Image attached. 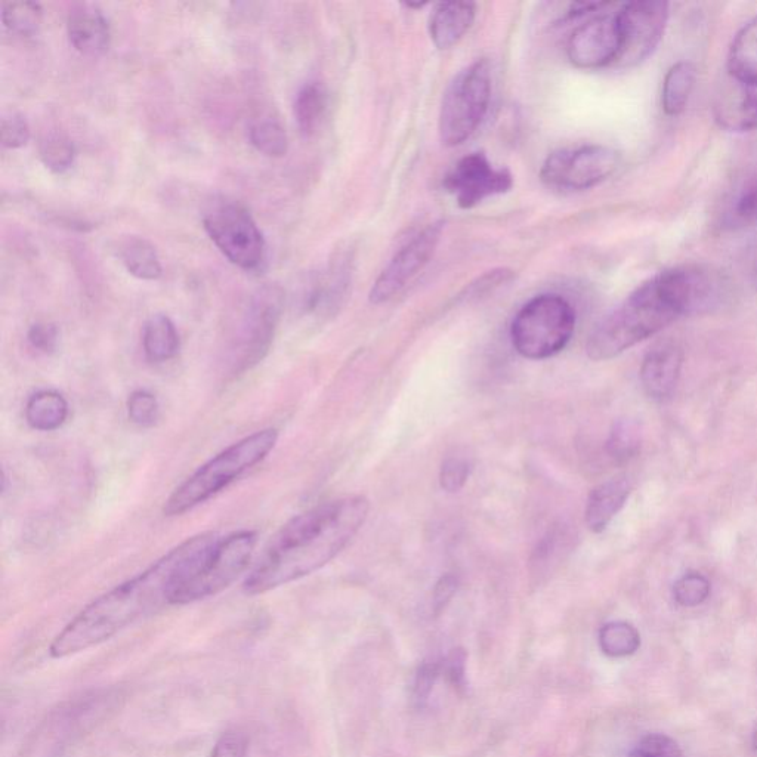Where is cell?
<instances>
[{"mask_svg": "<svg viewBox=\"0 0 757 757\" xmlns=\"http://www.w3.org/2000/svg\"><path fill=\"white\" fill-rule=\"evenodd\" d=\"M219 540L212 531L190 537L138 576L86 605L58 633L49 654L66 658L97 647L163 605H171L173 589L205 564Z\"/></svg>", "mask_w": 757, "mask_h": 757, "instance_id": "1", "label": "cell"}, {"mask_svg": "<svg viewBox=\"0 0 757 757\" xmlns=\"http://www.w3.org/2000/svg\"><path fill=\"white\" fill-rule=\"evenodd\" d=\"M721 295V278L706 268L684 265L661 271L595 327L587 339V355L593 361L611 360L682 315L710 310Z\"/></svg>", "mask_w": 757, "mask_h": 757, "instance_id": "2", "label": "cell"}, {"mask_svg": "<svg viewBox=\"0 0 757 757\" xmlns=\"http://www.w3.org/2000/svg\"><path fill=\"white\" fill-rule=\"evenodd\" d=\"M370 502L348 496L321 503L283 525L244 580L255 596L304 579L329 564L363 528Z\"/></svg>", "mask_w": 757, "mask_h": 757, "instance_id": "3", "label": "cell"}, {"mask_svg": "<svg viewBox=\"0 0 757 757\" xmlns=\"http://www.w3.org/2000/svg\"><path fill=\"white\" fill-rule=\"evenodd\" d=\"M278 441L277 429L268 428L243 438L200 466L166 500L163 514L179 517L227 488L244 472L267 459Z\"/></svg>", "mask_w": 757, "mask_h": 757, "instance_id": "4", "label": "cell"}, {"mask_svg": "<svg viewBox=\"0 0 757 757\" xmlns=\"http://www.w3.org/2000/svg\"><path fill=\"white\" fill-rule=\"evenodd\" d=\"M122 700V691L117 688L97 689L71 698L40 723L23 757H60L110 718Z\"/></svg>", "mask_w": 757, "mask_h": 757, "instance_id": "5", "label": "cell"}, {"mask_svg": "<svg viewBox=\"0 0 757 757\" xmlns=\"http://www.w3.org/2000/svg\"><path fill=\"white\" fill-rule=\"evenodd\" d=\"M283 310L284 292L277 284L259 287L241 304L228 336L227 366L231 376L243 375L267 357Z\"/></svg>", "mask_w": 757, "mask_h": 757, "instance_id": "6", "label": "cell"}, {"mask_svg": "<svg viewBox=\"0 0 757 757\" xmlns=\"http://www.w3.org/2000/svg\"><path fill=\"white\" fill-rule=\"evenodd\" d=\"M576 311L559 295H540L528 301L512 321V345L528 360L555 357L573 338Z\"/></svg>", "mask_w": 757, "mask_h": 757, "instance_id": "7", "label": "cell"}, {"mask_svg": "<svg viewBox=\"0 0 757 757\" xmlns=\"http://www.w3.org/2000/svg\"><path fill=\"white\" fill-rule=\"evenodd\" d=\"M491 101V69L480 60L460 71L444 94L440 111V138L456 147L480 128Z\"/></svg>", "mask_w": 757, "mask_h": 757, "instance_id": "8", "label": "cell"}, {"mask_svg": "<svg viewBox=\"0 0 757 757\" xmlns=\"http://www.w3.org/2000/svg\"><path fill=\"white\" fill-rule=\"evenodd\" d=\"M258 534L243 530L221 539L205 564L173 589L171 605H187L218 595L247 570Z\"/></svg>", "mask_w": 757, "mask_h": 757, "instance_id": "9", "label": "cell"}, {"mask_svg": "<svg viewBox=\"0 0 757 757\" xmlns=\"http://www.w3.org/2000/svg\"><path fill=\"white\" fill-rule=\"evenodd\" d=\"M203 227L222 255L241 270L255 271L267 259V243L246 207L218 202L206 210Z\"/></svg>", "mask_w": 757, "mask_h": 757, "instance_id": "10", "label": "cell"}, {"mask_svg": "<svg viewBox=\"0 0 757 757\" xmlns=\"http://www.w3.org/2000/svg\"><path fill=\"white\" fill-rule=\"evenodd\" d=\"M620 165V154L607 145H583L549 154L540 178L559 190H589L610 178Z\"/></svg>", "mask_w": 757, "mask_h": 757, "instance_id": "11", "label": "cell"}, {"mask_svg": "<svg viewBox=\"0 0 757 757\" xmlns=\"http://www.w3.org/2000/svg\"><path fill=\"white\" fill-rule=\"evenodd\" d=\"M620 23L621 51L616 67L626 69L644 63L654 54L663 39L669 18V3L661 0H639L621 6L617 12Z\"/></svg>", "mask_w": 757, "mask_h": 757, "instance_id": "12", "label": "cell"}, {"mask_svg": "<svg viewBox=\"0 0 757 757\" xmlns=\"http://www.w3.org/2000/svg\"><path fill=\"white\" fill-rule=\"evenodd\" d=\"M512 185L511 172L494 168L484 153L463 157L444 179V187L462 209H472L488 197L508 193Z\"/></svg>", "mask_w": 757, "mask_h": 757, "instance_id": "13", "label": "cell"}, {"mask_svg": "<svg viewBox=\"0 0 757 757\" xmlns=\"http://www.w3.org/2000/svg\"><path fill=\"white\" fill-rule=\"evenodd\" d=\"M443 222L431 224L417 234L389 262L370 290V302L385 304L397 296L431 261L440 243Z\"/></svg>", "mask_w": 757, "mask_h": 757, "instance_id": "14", "label": "cell"}, {"mask_svg": "<svg viewBox=\"0 0 757 757\" xmlns=\"http://www.w3.org/2000/svg\"><path fill=\"white\" fill-rule=\"evenodd\" d=\"M621 51L619 17L602 14L574 30L568 40V58L577 69L596 70L614 66Z\"/></svg>", "mask_w": 757, "mask_h": 757, "instance_id": "15", "label": "cell"}, {"mask_svg": "<svg viewBox=\"0 0 757 757\" xmlns=\"http://www.w3.org/2000/svg\"><path fill=\"white\" fill-rule=\"evenodd\" d=\"M713 114L721 128L735 134L757 129V92L728 77L719 85L713 100Z\"/></svg>", "mask_w": 757, "mask_h": 757, "instance_id": "16", "label": "cell"}, {"mask_svg": "<svg viewBox=\"0 0 757 757\" xmlns=\"http://www.w3.org/2000/svg\"><path fill=\"white\" fill-rule=\"evenodd\" d=\"M682 349L673 342L655 345L641 367V382L648 397L663 401L675 391L681 375Z\"/></svg>", "mask_w": 757, "mask_h": 757, "instance_id": "17", "label": "cell"}, {"mask_svg": "<svg viewBox=\"0 0 757 757\" xmlns=\"http://www.w3.org/2000/svg\"><path fill=\"white\" fill-rule=\"evenodd\" d=\"M67 33L73 48L86 57L103 55L110 46V24L103 11L94 5H77L71 9Z\"/></svg>", "mask_w": 757, "mask_h": 757, "instance_id": "18", "label": "cell"}, {"mask_svg": "<svg viewBox=\"0 0 757 757\" xmlns=\"http://www.w3.org/2000/svg\"><path fill=\"white\" fill-rule=\"evenodd\" d=\"M632 491V484L626 475L599 484L587 497L585 521L593 533H602L613 518L623 508Z\"/></svg>", "mask_w": 757, "mask_h": 757, "instance_id": "19", "label": "cell"}, {"mask_svg": "<svg viewBox=\"0 0 757 757\" xmlns=\"http://www.w3.org/2000/svg\"><path fill=\"white\" fill-rule=\"evenodd\" d=\"M477 15L474 3H440L431 15L429 33L438 49H448L459 43L471 29Z\"/></svg>", "mask_w": 757, "mask_h": 757, "instance_id": "20", "label": "cell"}, {"mask_svg": "<svg viewBox=\"0 0 757 757\" xmlns=\"http://www.w3.org/2000/svg\"><path fill=\"white\" fill-rule=\"evenodd\" d=\"M726 67L729 77L757 89V15L732 40Z\"/></svg>", "mask_w": 757, "mask_h": 757, "instance_id": "21", "label": "cell"}, {"mask_svg": "<svg viewBox=\"0 0 757 757\" xmlns=\"http://www.w3.org/2000/svg\"><path fill=\"white\" fill-rule=\"evenodd\" d=\"M117 256L128 273L139 280H159L163 274L162 262L156 247L144 237H123L117 243Z\"/></svg>", "mask_w": 757, "mask_h": 757, "instance_id": "22", "label": "cell"}, {"mask_svg": "<svg viewBox=\"0 0 757 757\" xmlns=\"http://www.w3.org/2000/svg\"><path fill=\"white\" fill-rule=\"evenodd\" d=\"M142 348L151 363H166L178 355L181 348L178 330L168 315L156 314L142 330Z\"/></svg>", "mask_w": 757, "mask_h": 757, "instance_id": "23", "label": "cell"}, {"mask_svg": "<svg viewBox=\"0 0 757 757\" xmlns=\"http://www.w3.org/2000/svg\"><path fill=\"white\" fill-rule=\"evenodd\" d=\"M70 407L64 395L52 389L37 391L26 404V420L40 432L57 431L66 423Z\"/></svg>", "mask_w": 757, "mask_h": 757, "instance_id": "24", "label": "cell"}, {"mask_svg": "<svg viewBox=\"0 0 757 757\" xmlns=\"http://www.w3.org/2000/svg\"><path fill=\"white\" fill-rule=\"evenodd\" d=\"M697 82V69L689 61H679L670 67L663 80L661 104L667 116L684 113Z\"/></svg>", "mask_w": 757, "mask_h": 757, "instance_id": "25", "label": "cell"}, {"mask_svg": "<svg viewBox=\"0 0 757 757\" xmlns=\"http://www.w3.org/2000/svg\"><path fill=\"white\" fill-rule=\"evenodd\" d=\"M723 227L729 230H744L757 225V169L750 172L735 188L729 199Z\"/></svg>", "mask_w": 757, "mask_h": 757, "instance_id": "26", "label": "cell"}, {"mask_svg": "<svg viewBox=\"0 0 757 757\" xmlns=\"http://www.w3.org/2000/svg\"><path fill=\"white\" fill-rule=\"evenodd\" d=\"M327 110V91L320 82H310L302 86L296 95L295 119L299 131L311 137L320 128Z\"/></svg>", "mask_w": 757, "mask_h": 757, "instance_id": "27", "label": "cell"}, {"mask_svg": "<svg viewBox=\"0 0 757 757\" xmlns=\"http://www.w3.org/2000/svg\"><path fill=\"white\" fill-rule=\"evenodd\" d=\"M599 647L608 657H629L641 647V636L632 624L611 621L599 630Z\"/></svg>", "mask_w": 757, "mask_h": 757, "instance_id": "28", "label": "cell"}, {"mask_svg": "<svg viewBox=\"0 0 757 757\" xmlns=\"http://www.w3.org/2000/svg\"><path fill=\"white\" fill-rule=\"evenodd\" d=\"M3 26L17 36L37 35L43 23V9L35 2H5L2 5Z\"/></svg>", "mask_w": 757, "mask_h": 757, "instance_id": "29", "label": "cell"}, {"mask_svg": "<svg viewBox=\"0 0 757 757\" xmlns=\"http://www.w3.org/2000/svg\"><path fill=\"white\" fill-rule=\"evenodd\" d=\"M642 432L638 422L630 419L614 423L607 440V453L617 463L632 460L641 450Z\"/></svg>", "mask_w": 757, "mask_h": 757, "instance_id": "30", "label": "cell"}, {"mask_svg": "<svg viewBox=\"0 0 757 757\" xmlns=\"http://www.w3.org/2000/svg\"><path fill=\"white\" fill-rule=\"evenodd\" d=\"M250 144L264 154V156L278 157L286 156L289 150V137L286 129L274 119H261L252 123L249 129Z\"/></svg>", "mask_w": 757, "mask_h": 757, "instance_id": "31", "label": "cell"}, {"mask_svg": "<svg viewBox=\"0 0 757 757\" xmlns=\"http://www.w3.org/2000/svg\"><path fill=\"white\" fill-rule=\"evenodd\" d=\"M40 160L54 173H66L76 159V147L63 132H49L40 141Z\"/></svg>", "mask_w": 757, "mask_h": 757, "instance_id": "32", "label": "cell"}, {"mask_svg": "<svg viewBox=\"0 0 757 757\" xmlns=\"http://www.w3.org/2000/svg\"><path fill=\"white\" fill-rule=\"evenodd\" d=\"M128 416L132 423L141 428L156 425L160 416V404L156 395L145 389L132 392L128 398Z\"/></svg>", "mask_w": 757, "mask_h": 757, "instance_id": "33", "label": "cell"}, {"mask_svg": "<svg viewBox=\"0 0 757 757\" xmlns=\"http://www.w3.org/2000/svg\"><path fill=\"white\" fill-rule=\"evenodd\" d=\"M673 595H675L676 602L682 607H697L709 598V580L698 573L685 574L673 587Z\"/></svg>", "mask_w": 757, "mask_h": 757, "instance_id": "34", "label": "cell"}, {"mask_svg": "<svg viewBox=\"0 0 757 757\" xmlns=\"http://www.w3.org/2000/svg\"><path fill=\"white\" fill-rule=\"evenodd\" d=\"M472 465L468 459L460 456L447 457L441 465L440 484L447 493H459L471 475Z\"/></svg>", "mask_w": 757, "mask_h": 757, "instance_id": "35", "label": "cell"}, {"mask_svg": "<svg viewBox=\"0 0 757 757\" xmlns=\"http://www.w3.org/2000/svg\"><path fill=\"white\" fill-rule=\"evenodd\" d=\"M629 757H682V752L672 738L650 734L639 741Z\"/></svg>", "mask_w": 757, "mask_h": 757, "instance_id": "36", "label": "cell"}, {"mask_svg": "<svg viewBox=\"0 0 757 757\" xmlns=\"http://www.w3.org/2000/svg\"><path fill=\"white\" fill-rule=\"evenodd\" d=\"M0 132H2V145L9 150L24 147L30 139L29 123L18 113L3 116Z\"/></svg>", "mask_w": 757, "mask_h": 757, "instance_id": "37", "label": "cell"}, {"mask_svg": "<svg viewBox=\"0 0 757 757\" xmlns=\"http://www.w3.org/2000/svg\"><path fill=\"white\" fill-rule=\"evenodd\" d=\"M441 670L443 669H441L440 664L434 663V661L432 663L426 661L417 669L416 678L413 682V700L417 706L422 707L428 701Z\"/></svg>", "mask_w": 757, "mask_h": 757, "instance_id": "38", "label": "cell"}, {"mask_svg": "<svg viewBox=\"0 0 757 757\" xmlns=\"http://www.w3.org/2000/svg\"><path fill=\"white\" fill-rule=\"evenodd\" d=\"M249 738L241 731H227L213 746L210 757H247Z\"/></svg>", "mask_w": 757, "mask_h": 757, "instance_id": "39", "label": "cell"}, {"mask_svg": "<svg viewBox=\"0 0 757 757\" xmlns=\"http://www.w3.org/2000/svg\"><path fill=\"white\" fill-rule=\"evenodd\" d=\"M57 326L51 323H36L27 332V341L30 346L42 354H52L58 345Z\"/></svg>", "mask_w": 757, "mask_h": 757, "instance_id": "40", "label": "cell"}, {"mask_svg": "<svg viewBox=\"0 0 757 757\" xmlns=\"http://www.w3.org/2000/svg\"><path fill=\"white\" fill-rule=\"evenodd\" d=\"M444 673H446L448 682L453 685L454 688L460 689L465 687V673H466V653L460 648L451 651L447 655L446 661L443 666Z\"/></svg>", "mask_w": 757, "mask_h": 757, "instance_id": "41", "label": "cell"}, {"mask_svg": "<svg viewBox=\"0 0 757 757\" xmlns=\"http://www.w3.org/2000/svg\"><path fill=\"white\" fill-rule=\"evenodd\" d=\"M457 587H459V580L453 574H444L438 580L434 595H432V608L435 614H440L450 604L451 599L456 595Z\"/></svg>", "mask_w": 757, "mask_h": 757, "instance_id": "42", "label": "cell"}, {"mask_svg": "<svg viewBox=\"0 0 757 757\" xmlns=\"http://www.w3.org/2000/svg\"><path fill=\"white\" fill-rule=\"evenodd\" d=\"M753 746H755V750L757 752V731L755 732V737H753Z\"/></svg>", "mask_w": 757, "mask_h": 757, "instance_id": "43", "label": "cell"}, {"mask_svg": "<svg viewBox=\"0 0 757 757\" xmlns=\"http://www.w3.org/2000/svg\"><path fill=\"white\" fill-rule=\"evenodd\" d=\"M756 280H757V264H756Z\"/></svg>", "mask_w": 757, "mask_h": 757, "instance_id": "44", "label": "cell"}]
</instances>
